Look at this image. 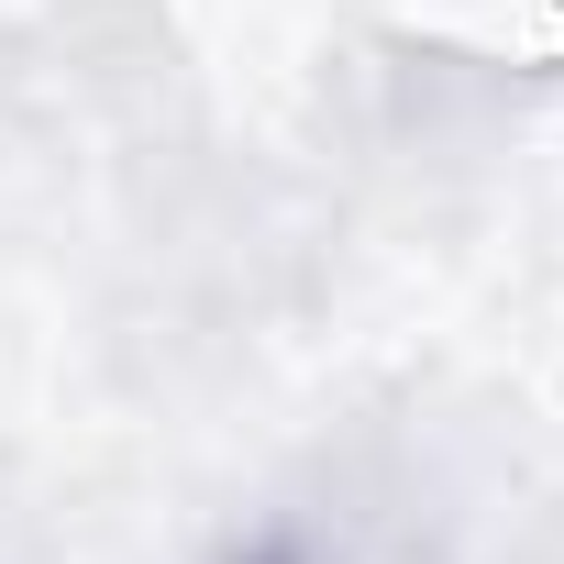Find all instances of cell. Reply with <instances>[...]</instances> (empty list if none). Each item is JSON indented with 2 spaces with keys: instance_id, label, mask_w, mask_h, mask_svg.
Returning a JSON list of instances; mask_svg holds the SVG:
<instances>
[{
  "instance_id": "obj_1",
  "label": "cell",
  "mask_w": 564,
  "mask_h": 564,
  "mask_svg": "<svg viewBox=\"0 0 564 564\" xmlns=\"http://www.w3.org/2000/svg\"><path fill=\"white\" fill-rule=\"evenodd\" d=\"M243 564H311V553H243Z\"/></svg>"
}]
</instances>
